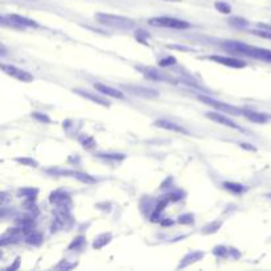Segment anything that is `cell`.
I'll return each mask as SVG.
<instances>
[{"label": "cell", "instance_id": "5", "mask_svg": "<svg viewBox=\"0 0 271 271\" xmlns=\"http://www.w3.org/2000/svg\"><path fill=\"white\" fill-rule=\"evenodd\" d=\"M2 70L4 73L11 76L15 80L20 81V82H32L33 81V76L31 73H28L27 70L20 69L18 66L15 65H8V64H2Z\"/></svg>", "mask_w": 271, "mask_h": 271}, {"label": "cell", "instance_id": "23", "mask_svg": "<svg viewBox=\"0 0 271 271\" xmlns=\"http://www.w3.org/2000/svg\"><path fill=\"white\" fill-rule=\"evenodd\" d=\"M99 157L104 160H113V161H122L125 159V155H122V153H99Z\"/></svg>", "mask_w": 271, "mask_h": 271}, {"label": "cell", "instance_id": "22", "mask_svg": "<svg viewBox=\"0 0 271 271\" xmlns=\"http://www.w3.org/2000/svg\"><path fill=\"white\" fill-rule=\"evenodd\" d=\"M214 7L215 10L219 11V12H221V14L228 15L232 12V7H230L228 3H225V2H215Z\"/></svg>", "mask_w": 271, "mask_h": 271}, {"label": "cell", "instance_id": "29", "mask_svg": "<svg viewBox=\"0 0 271 271\" xmlns=\"http://www.w3.org/2000/svg\"><path fill=\"white\" fill-rule=\"evenodd\" d=\"M36 193H37V189H31V188H27V189H20V191H19V195L24 196V197L29 198V200L35 198Z\"/></svg>", "mask_w": 271, "mask_h": 271}, {"label": "cell", "instance_id": "18", "mask_svg": "<svg viewBox=\"0 0 271 271\" xmlns=\"http://www.w3.org/2000/svg\"><path fill=\"white\" fill-rule=\"evenodd\" d=\"M27 243H29V245H35V246H38V245H41L42 241H44V237H42V234L40 233H29L28 236H27Z\"/></svg>", "mask_w": 271, "mask_h": 271}, {"label": "cell", "instance_id": "16", "mask_svg": "<svg viewBox=\"0 0 271 271\" xmlns=\"http://www.w3.org/2000/svg\"><path fill=\"white\" fill-rule=\"evenodd\" d=\"M110 241H112V234L102 233L101 236H98L97 238H95V241H94V243H93V247L95 249V250H101V249H103V247L106 246Z\"/></svg>", "mask_w": 271, "mask_h": 271}, {"label": "cell", "instance_id": "32", "mask_svg": "<svg viewBox=\"0 0 271 271\" xmlns=\"http://www.w3.org/2000/svg\"><path fill=\"white\" fill-rule=\"evenodd\" d=\"M176 63V60H175V57H166V59H163L161 61H160V65L161 66H167L171 65V64H175Z\"/></svg>", "mask_w": 271, "mask_h": 271}, {"label": "cell", "instance_id": "27", "mask_svg": "<svg viewBox=\"0 0 271 271\" xmlns=\"http://www.w3.org/2000/svg\"><path fill=\"white\" fill-rule=\"evenodd\" d=\"M213 254H214L215 257L225 258V257H228V254H229V250H228V249H226L225 246H215L214 250H213Z\"/></svg>", "mask_w": 271, "mask_h": 271}, {"label": "cell", "instance_id": "11", "mask_svg": "<svg viewBox=\"0 0 271 271\" xmlns=\"http://www.w3.org/2000/svg\"><path fill=\"white\" fill-rule=\"evenodd\" d=\"M202 258H204V253H202V251H191V253H188L187 255L181 259L178 268L188 267V266H191V264L196 263V262L201 261Z\"/></svg>", "mask_w": 271, "mask_h": 271}, {"label": "cell", "instance_id": "34", "mask_svg": "<svg viewBox=\"0 0 271 271\" xmlns=\"http://www.w3.org/2000/svg\"><path fill=\"white\" fill-rule=\"evenodd\" d=\"M73 267V264H68L65 261H63L60 264H57L56 268H72Z\"/></svg>", "mask_w": 271, "mask_h": 271}, {"label": "cell", "instance_id": "13", "mask_svg": "<svg viewBox=\"0 0 271 271\" xmlns=\"http://www.w3.org/2000/svg\"><path fill=\"white\" fill-rule=\"evenodd\" d=\"M94 87L97 89V91L104 94V95H107V97L117 98V99H122V98H123V93H122V91L117 90V89H113V87L107 86V85L97 82V84H94Z\"/></svg>", "mask_w": 271, "mask_h": 271}, {"label": "cell", "instance_id": "37", "mask_svg": "<svg viewBox=\"0 0 271 271\" xmlns=\"http://www.w3.org/2000/svg\"><path fill=\"white\" fill-rule=\"evenodd\" d=\"M163 2H181V0H163Z\"/></svg>", "mask_w": 271, "mask_h": 271}, {"label": "cell", "instance_id": "38", "mask_svg": "<svg viewBox=\"0 0 271 271\" xmlns=\"http://www.w3.org/2000/svg\"><path fill=\"white\" fill-rule=\"evenodd\" d=\"M267 197H268V198H271V193H268V195H267Z\"/></svg>", "mask_w": 271, "mask_h": 271}, {"label": "cell", "instance_id": "10", "mask_svg": "<svg viewBox=\"0 0 271 271\" xmlns=\"http://www.w3.org/2000/svg\"><path fill=\"white\" fill-rule=\"evenodd\" d=\"M155 126H157L160 129L170 130V131L181 132V134H184V135L188 134L187 130L183 129L180 125H178V123H175V122L172 121H167V119H157V121H155Z\"/></svg>", "mask_w": 271, "mask_h": 271}, {"label": "cell", "instance_id": "17", "mask_svg": "<svg viewBox=\"0 0 271 271\" xmlns=\"http://www.w3.org/2000/svg\"><path fill=\"white\" fill-rule=\"evenodd\" d=\"M224 188L225 189H228L229 192H233V193H242L243 191H245V187L241 184H238V183H233V181H225L224 183Z\"/></svg>", "mask_w": 271, "mask_h": 271}, {"label": "cell", "instance_id": "2", "mask_svg": "<svg viewBox=\"0 0 271 271\" xmlns=\"http://www.w3.org/2000/svg\"><path fill=\"white\" fill-rule=\"evenodd\" d=\"M97 20L102 24L112 27V28H118V29H134L135 28V21L131 20L125 16H118V15L113 14H103L99 12L97 14Z\"/></svg>", "mask_w": 271, "mask_h": 271}, {"label": "cell", "instance_id": "15", "mask_svg": "<svg viewBox=\"0 0 271 271\" xmlns=\"http://www.w3.org/2000/svg\"><path fill=\"white\" fill-rule=\"evenodd\" d=\"M127 90L131 91L132 94L135 95H140V97L144 98H155L157 97V93L153 90H150V89H144V87H135V86H125Z\"/></svg>", "mask_w": 271, "mask_h": 271}, {"label": "cell", "instance_id": "33", "mask_svg": "<svg viewBox=\"0 0 271 271\" xmlns=\"http://www.w3.org/2000/svg\"><path fill=\"white\" fill-rule=\"evenodd\" d=\"M241 148H243V150L254 151V152H255V151H257V148H255V147H254V146H250V144H249V143H241Z\"/></svg>", "mask_w": 271, "mask_h": 271}, {"label": "cell", "instance_id": "24", "mask_svg": "<svg viewBox=\"0 0 271 271\" xmlns=\"http://www.w3.org/2000/svg\"><path fill=\"white\" fill-rule=\"evenodd\" d=\"M85 243H86V241H85L84 237H77L76 240H73V242L70 243L68 249H69V250H73V249L74 250H80L81 247L84 246Z\"/></svg>", "mask_w": 271, "mask_h": 271}, {"label": "cell", "instance_id": "4", "mask_svg": "<svg viewBox=\"0 0 271 271\" xmlns=\"http://www.w3.org/2000/svg\"><path fill=\"white\" fill-rule=\"evenodd\" d=\"M151 25L155 27H161V28H170V29H188L189 28V23L180 19L170 18V16H159V18H153L148 20Z\"/></svg>", "mask_w": 271, "mask_h": 271}, {"label": "cell", "instance_id": "30", "mask_svg": "<svg viewBox=\"0 0 271 271\" xmlns=\"http://www.w3.org/2000/svg\"><path fill=\"white\" fill-rule=\"evenodd\" d=\"M193 221H195L193 214H183V215H180L178 220V223L183 224V225H189V224H192Z\"/></svg>", "mask_w": 271, "mask_h": 271}, {"label": "cell", "instance_id": "6", "mask_svg": "<svg viewBox=\"0 0 271 271\" xmlns=\"http://www.w3.org/2000/svg\"><path fill=\"white\" fill-rule=\"evenodd\" d=\"M198 99H200L202 103L209 104V106H212V107H214V109H219V110H221L223 113H229V114H234V115L242 114V110H241V109L234 107V106H230V104L223 103V102L215 101V99H213V98H210V97H204V95H200Z\"/></svg>", "mask_w": 271, "mask_h": 271}, {"label": "cell", "instance_id": "28", "mask_svg": "<svg viewBox=\"0 0 271 271\" xmlns=\"http://www.w3.org/2000/svg\"><path fill=\"white\" fill-rule=\"evenodd\" d=\"M32 117L38 122H42V123H50V118L48 115L44 114V113H38V112H33L32 113Z\"/></svg>", "mask_w": 271, "mask_h": 271}, {"label": "cell", "instance_id": "35", "mask_svg": "<svg viewBox=\"0 0 271 271\" xmlns=\"http://www.w3.org/2000/svg\"><path fill=\"white\" fill-rule=\"evenodd\" d=\"M19 262H20V258H16V261H15V264H14V266H10V267H8V270H15V268H18L19 267Z\"/></svg>", "mask_w": 271, "mask_h": 271}, {"label": "cell", "instance_id": "1", "mask_svg": "<svg viewBox=\"0 0 271 271\" xmlns=\"http://www.w3.org/2000/svg\"><path fill=\"white\" fill-rule=\"evenodd\" d=\"M224 46H225L226 50H229V52L241 53V55H245V56L254 57V59L261 60V61L271 63V50H268V49L257 48V46H251L247 45V44H242V42L236 41L225 42Z\"/></svg>", "mask_w": 271, "mask_h": 271}, {"label": "cell", "instance_id": "14", "mask_svg": "<svg viewBox=\"0 0 271 271\" xmlns=\"http://www.w3.org/2000/svg\"><path fill=\"white\" fill-rule=\"evenodd\" d=\"M73 91L76 94H78V95H81L82 98H86V99L94 102V103L101 104V106H103V107H109V106H110V103H109L106 99H103V98H101V97H98V95H94V94L89 93V91L78 90V89H76V90H73Z\"/></svg>", "mask_w": 271, "mask_h": 271}, {"label": "cell", "instance_id": "19", "mask_svg": "<svg viewBox=\"0 0 271 271\" xmlns=\"http://www.w3.org/2000/svg\"><path fill=\"white\" fill-rule=\"evenodd\" d=\"M221 221H213V223H209L208 225L204 226V229H202V233L204 234H213L215 233L217 230L221 228Z\"/></svg>", "mask_w": 271, "mask_h": 271}, {"label": "cell", "instance_id": "3", "mask_svg": "<svg viewBox=\"0 0 271 271\" xmlns=\"http://www.w3.org/2000/svg\"><path fill=\"white\" fill-rule=\"evenodd\" d=\"M2 24L16 27V28H38L37 21L18 14H10L2 16Z\"/></svg>", "mask_w": 271, "mask_h": 271}, {"label": "cell", "instance_id": "25", "mask_svg": "<svg viewBox=\"0 0 271 271\" xmlns=\"http://www.w3.org/2000/svg\"><path fill=\"white\" fill-rule=\"evenodd\" d=\"M15 161L23 164V166H28V167H37L38 166L37 161L31 157H18V159H15Z\"/></svg>", "mask_w": 271, "mask_h": 271}, {"label": "cell", "instance_id": "36", "mask_svg": "<svg viewBox=\"0 0 271 271\" xmlns=\"http://www.w3.org/2000/svg\"><path fill=\"white\" fill-rule=\"evenodd\" d=\"M161 224H163V225H171L172 221H171V220H166V221H161Z\"/></svg>", "mask_w": 271, "mask_h": 271}, {"label": "cell", "instance_id": "7", "mask_svg": "<svg viewBox=\"0 0 271 271\" xmlns=\"http://www.w3.org/2000/svg\"><path fill=\"white\" fill-rule=\"evenodd\" d=\"M209 60H212L214 63L221 64V65L229 66V68H234V69H241V68H245L246 63L242 61V60L234 59V57H228V56H220V55H213V56H209Z\"/></svg>", "mask_w": 271, "mask_h": 271}, {"label": "cell", "instance_id": "9", "mask_svg": "<svg viewBox=\"0 0 271 271\" xmlns=\"http://www.w3.org/2000/svg\"><path fill=\"white\" fill-rule=\"evenodd\" d=\"M206 117H208L209 119L214 121L215 123H220V125L226 126V127H230V129H240L236 122H233L232 119H229L228 117L221 114V113H212V112L206 113Z\"/></svg>", "mask_w": 271, "mask_h": 271}, {"label": "cell", "instance_id": "8", "mask_svg": "<svg viewBox=\"0 0 271 271\" xmlns=\"http://www.w3.org/2000/svg\"><path fill=\"white\" fill-rule=\"evenodd\" d=\"M50 202L55 204L56 206H59V208H69L70 196L66 192L59 189V191H55L50 195Z\"/></svg>", "mask_w": 271, "mask_h": 271}, {"label": "cell", "instance_id": "26", "mask_svg": "<svg viewBox=\"0 0 271 271\" xmlns=\"http://www.w3.org/2000/svg\"><path fill=\"white\" fill-rule=\"evenodd\" d=\"M80 142H81V144L85 147V148H93V147L95 146V140H94L91 136H87V135L81 136Z\"/></svg>", "mask_w": 271, "mask_h": 271}, {"label": "cell", "instance_id": "12", "mask_svg": "<svg viewBox=\"0 0 271 271\" xmlns=\"http://www.w3.org/2000/svg\"><path fill=\"white\" fill-rule=\"evenodd\" d=\"M242 115L243 117H246V118L249 119L250 122H254V123H259V125L267 123V121H268L267 115H264L263 113L255 112V110H249V109H243Z\"/></svg>", "mask_w": 271, "mask_h": 271}, {"label": "cell", "instance_id": "21", "mask_svg": "<svg viewBox=\"0 0 271 271\" xmlns=\"http://www.w3.org/2000/svg\"><path fill=\"white\" fill-rule=\"evenodd\" d=\"M229 24L236 27V28H243V27H246L249 24V21L246 19L240 18V16H234V18L229 19Z\"/></svg>", "mask_w": 271, "mask_h": 271}, {"label": "cell", "instance_id": "31", "mask_svg": "<svg viewBox=\"0 0 271 271\" xmlns=\"http://www.w3.org/2000/svg\"><path fill=\"white\" fill-rule=\"evenodd\" d=\"M251 33L257 36H261V37L267 38V40H271V31H266V29H262V31H251Z\"/></svg>", "mask_w": 271, "mask_h": 271}, {"label": "cell", "instance_id": "20", "mask_svg": "<svg viewBox=\"0 0 271 271\" xmlns=\"http://www.w3.org/2000/svg\"><path fill=\"white\" fill-rule=\"evenodd\" d=\"M73 176L77 180L82 181V183H86V184H91V183H95V179L93 176H90L89 174H85V172H73Z\"/></svg>", "mask_w": 271, "mask_h": 271}]
</instances>
